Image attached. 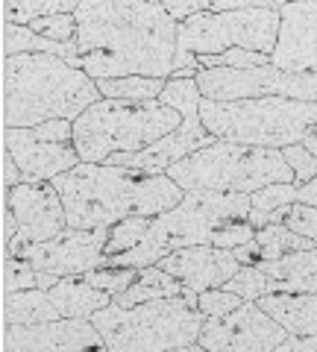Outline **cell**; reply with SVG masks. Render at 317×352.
Segmentation results:
<instances>
[{
	"instance_id": "1",
	"label": "cell",
	"mask_w": 317,
	"mask_h": 352,
	"mask_svg": "<svg viewBox=\"0 0 317 352\" xmlns=\"http://www.w3.org/2000/svg\"><path fill=\"white\" fill-rule=\"evenodd\" d=\"M74 15L76 53L94 82L173 76L179 24L156 0H80Z\"/></svg>"
},
{
	"instance_id": "2",
	"label": "cell",
	"mask_w": 317,
	"mask_h": 352,
	"mask_svg": "<svg viewBox=\"0 0 317 352\" xmlns=\"http://www.w3.org/2000/svg\"><path fill=\"white\" fill-rule=\"evenodd\" d=\"M50 182L74 229L115 226L127 217H156L179 206L185 197L168 173H144L121 164L80 162Z\"/></svg>"
},
{
	"instance_id": "3",
	"label": "cell",
	"mask_w": 317,
	"mask_h": 352,
	"mask_svg": "<svg viewBox=\"0 0 317 352\" xmlns=\"http://www.w3.org/2000/svg\"><path fill=\"white\" fill-rule=\"evenodd\" d=\"M103 100L85 71L71 68L62 56L21 53L3 59V126L32 129L47 120H76Z\"/></svg>"
},
{
	"instance_id": "4",
	"label": "cell",
	"mask_w": 317,
	"mask_h": 352,
	"mask_svg": "<svg viewBox=\"0 0 317 352\" xmlns=\"http://www.w3.org/2000/svg\"><path fill=\"white\" fill-rule=\"evenodd\" d=\"M253 212L250 194H223V191H185L182 203L168 208L150 220L147 235L133 250L106 256L103 267H150L165 256L182 247L212 244L215 229H221L235 220H247Z\"/></svg>"
},
{
	"instance_id": "5",
	"label": "cell",
	"mask_w": 317,
	"mask_h": 352,
	"mask_svg": "<svg viewBox=\"0 0 317 352\" xmlns=\"http://www.w3.org/2000/svg\"><path fill=\"white\" fill-rule=\"evenodd\" d=\"M94 326L103 335V346L112 352H165V349H200L197 338L206 314L197 308V294L159 296L138 305H118L115 300L100 308Z\"/></svg>"
},
{
	"instance_id": "6",
	"label": "cell",
	"mask_w": 317,
	"mask_h": 352,
	"mask_svg": "<svg viewBox=\"0 0 317 352\" xmlns=\"http://www.w3.org/2000/svg\"><path fill=\"white\" fill-rule=\"evenodd\" d=\"M206 132L217 141H232L247 147L285 150L303 144L317 132V103L288 100V97H256V100H200L197 106Z\"/></svg>"
},
{
	"instance_id": "7",
	"label": "cell",
	"mask_w": 317,
	"mask_h": 352,
	"mask_svg": "<svg viewBox=\"0 0 317 352\" xmlns=\"http://www.w3.org/2000/svg\"><path fill=\"white\" fill-rule=\"evenodd\" d=\"M182 124V115L159 100H97L74 120V147L83 162L103 164L115 153H141Z\"/></svg>"
},
{
	"instance_id": "8",
	"label": "cell",
	"mask_w": 317,
	"mask_h": 352,
	"mask_svg": "<svg viewBox=\"0 0 317 352\" xmlns=\"http://www.w3.org/2000/svg\"><path fill=\"white\" fill-rule=\"evenodd\" d=\"M168 176L182 191H223V194H253L273 182H294L282 150L273 147H247L232 141H215L177 162ZM297 185V182H294Z\"/></svg>"
},
{
	"instance_id": "9",
	"label": "cell",
	"mask_w": 317,
	"mask_h": 352,
	"mask_svg": "<svg viewBox=\"0 0 317 352\" xmlns=\"http://www.w3.org/2000/svg\"><path fill=\"white\" fill-rule=\"evenodd\" d=\"M279 36V9H250V12H200L182 21L177 30V53L221 56L241 47L270 56Z\"/></svg>"
},
{
	"instance_id": "10",
	"label": "cell",
	"mask_w": 317,
	"mask_h": 352,
	"mask_svg": "<svg viewBox=\"0 0 317 352\" xmlns=\"http://www.w3.org/2000/svg\"><path fill=\"white\" fill-rule=\"evenodd\" d=\"M197 88L206 100L232 103L256 100V97H288V100L317 103V74H291L273 65L261 68H200L194 76Z\"/></svg>"
},
{
	"instance_id": "11",
	"label": "cell",
	"mask_w": 317,
	"mask_h": 352,
	"mask_svg": "<svg viewBox=\"0 0 317 352\" xmlns=\"http://www.w3.org/2000/svg\"><path fill=\"white\" fill-rule=\"evenodd\" d=\"M288 338L256 300H244L223 317H206L197 346L209 352H276Z\"/></svg>"
},
{
	"instance_id": "12",
	"label": "cell",
	"mask_w": 317,
	"mask_h": 352,
	"mask_svg": "<svg viewBox=\"0 0 317 352\" xmlns=\"http://www.w3.org/2000/svg\"><path fill=\"white\" fill-rule=\"evenodd\" d=\"M109 235H112V226H100V229L65 226L59 235H53L47 241L21 247L15 252V258H24L36 270H47V273H56V276H83V273H89L94 267H103Z\"/></svg>"
},
{
	"instance_id": "13",
	"label": "cell",
	"mask_w": 317,
	"mask_h": 352,
	"mask_svg": "<svg viewBox=\"0 0 317 352\" xmlns=\"http://www.w3.org/2000/svg\"><path fill=\"white\" fill-rule=\"evenodd\" d=\"M6 203L18 217V232L6 247V252L12 256L21 247L47 241L68 226L62 197L53 188V182H21L6 194Z\"/></svg>"
},
{
	"instance_id": "14",
	"label": "cell",
	"mask_w": 317,
	"mask_h": 352,
	"mask_svg": "<svg viewBox=\"0 0 317 352\" xmlns=\"http://www.w3.org/2000/svg\"><path fill=\"white\" fill-rule=\"evenodd\" d=\"M6 352H68V349H106L103 335L91 317H62L36 326L9 323L3 329Z\"/></svg>"
},
{
	"instance_id": "15",
	"label": "cell",
	"mask_w": 317,
	"mask_h": 352,
	"mask_svg": "<svg viewBox=\"0 0 317 352\" xmlns=\"http://www.w3.org/2000/svg\"><path fill=\"white\" fill-rule=\"evenodd\" d=\"M270 65L291 74H317V0H294L279 9Z\"/></svg>"
},
{
	"instance_id": "16",
	"label": "cell",
	"mask_w": 317,
	"mask_h": 352,
	"mask_svg": "<svg viewBox=\"0 0 317 352\" xmlns=\"http://www.w3.org/2000/svg\"><path fill=\"white\" fill-rule=\"evenodd\" d=\"M162 270H168L173 279H179L185 288L200 294L209 288H223V285L244 267L232 250L215 247V244H197L182 247L159 261Z\"/></svg>"
},
{
	"instance_id": "17",
	"label": "cell",
	"mask_w": 317,
	"mask_h": 352,
	"mask_svg": "<svg viewBox=\"0 0 317 352\" xmlns=\"http://www.w3.org/2000/svg\"><path fill=\"white\" fill-rule=\"evenodd\" d=\"M3 147L6 153H12L15 164L24 173V182H50L53 176L71 170L83 162L74 144L41 141L32 135V129H21V126L3 132Z\"/></svg>"
},
{
	"instance_id": "18",
	"label": "cell",
	"mask_w": 317,
	"mask_h": 352,
	"mask_svg": "<svg viewBox=\"0 0 317 352\" xmlns=\"http://www.w3.org/2000/svg\"><path fill=\"white\" fill-rule=\"evenodd\" d=\"M291 338L317 335V294L273 291L256 300Z\"/></svg>"
},
{
	"instance_id": "19",
	"label": "cell",
	"mask_w": 317,
	"mask_h": 352,
	"mask_svg": "<svg viewBox=\"0 0 317 352\" xmlns=\"http://www.w3.org/2000/svg\"><path fill=\"white\" fill-rule=\"evenodd\" d=\"M47 296L62 311V317H94L112 302L115 294L94 288L91 282H85V276H62L53 288H47Z\"/></svg>"
},
{
	"instance_id": "20",
	"label": "cell",
	"mask_w": 317,
	"mask_h": 352,
	"mask_svg": "<svg viewBox=\"0 0 317 352\" xmlns=\"http://www.w3.org/2000/svg\"><path fill=\"white\" fill-rule=\"evenodd\" d=\"M270 279H276V291H305L317 294V247L314 250H297L282 258L256 261Z\"/></svg>"
},
{
	"instance_id": "21",
	"label": "cell",
	"mask_w": 317,
	"mask_h": 352,
	"mask_svg": "<svg viewBox=\"0 0 317 352\" xmlns=\"http://www.w3.org/2000/svg\"><path fill=\"white\" fill-rule=\"evenodd\" d=\"M47 320H62V311L50 302L45 288H30V291H12L3 294V323H21V326H36Z\"/></svg>"
},
{
	"instance_id": "22",
	"label": "cell",
	"mask_w": 317,
	"mask_h": 352,
	"mask_svg": "<svg viewBox=\"0 0 317 352\" xmlns=\"http://www.w3.org/2000/svg\"><path fill=\"white\" fill-rule=\"evenodd\" d=\"M188 288L179 282V279H173L168 270H162L159 264H150V267H141L138 270V279L129 285V288L124 294H115L112 300L118 305H138V302H147V300H159V296H179L185 294Z\"/></svg>"
},
{
	"instance_id": "23",
	"label": "cell",
	"mask_w": 317,
	"mask_h": 352,
	"mask_svg": "<svg viewBox=\"0 0 317 352\" xmlns=\"http://www.w3.org/2000/svg\"><path fill=\"white\" fill-rule=\"evenodd\" d=\"M247 223L256 226V229L267 226V223H285L291 232L317 241V206H309V203H288V206H279V208H273V212L261 214V217L247 220Z\"/></svg>"
},
{
	"instance_id": "24",
	"label": "cell",
	"mask_w": 317,
	"mask_h": 352,
	"mask_svg": "<svg viewBox=\"0 0 317 352\" xmlns=\"http://www.w3.org/2000/svg\"><path fill=\"white\" fill-rule=\"evenodd\" d=\"M80 3L74 0H6L3 3V24L30 27L32 21L47 15H74Z\"/></svg>"
},
{
	"instance_id": "25",
	"label": "cell",
	"mask_w": 317,
	"mask_h": 352,
	"mask_svg": "<svg viewBox=\"0 0 317 352\" xmlns=\"http://www.w3.org/2000/svg\"><path fill=\"white\" fill-rule=\"evenodd\" d=\"M168 80H150V76H124V80H97L103 100H133V103H147L159 100L165 91Z\"/></svg>"
},
{
	"instance_id": "26",
	"label": "cell",
	"mask_w": 317,
	"mask_h": 352,
	"mask_svg": "<svg viewBox=\"0 0 317 352\" xmlns=\"http://www.w3.org/2000/svg\"><path fill=\"white\" fill-rule=\"evenodd\" d=\"M62 276L56 273H47V270H36L30 261L24 258H15L6 252L3 258V294H12V291H30V288H53Z\"/></svg>"
},
{
	"instance_id": "27",
	"label": "cell",
	"mask_w": 317,
	"mask_h": 352,
	"mask_svg": "<svg viewBox=\"0 0 317 352\" xmlns=\"http://www.w3.org/2000/svg\"><path fill=\"white\" fill-rule=\"evenodd\" d=\"M223 288L232 291V294H241L244 300H259V296L276 291V279H270L265 270L256 267V264H244V267L238 270Z\"/></svg>"
},
{
	"instance_id": "28",
	"label": "cell",
	"mask_w": 317,
	"mask_h": 352,
	"mask_svg": "<svg viewBox=\"0 0 317 352\" xmlns=\"http://www.w3.org/2000/svg\"><path fill=\"white\" fill-rule=\"evenodd\" d=\"M297 188H300V185H294V182H273V185H267V188L253 191V194H250L253 212H250L247 220L267 214V212H273V208H279V206L297 203Z\"/></svg>"
},
{
	"instance_id": "29",
	"label": "cell",
	"mask_w": 317,
	"mask_h": 352,
	"mask_svg": "<svg viewBox=\"0 0 317 352\" xmlns=\"http://www.w3.org/2000/svg\"><path fill=\"white\" fill-rule=\"evenodd\" d=\"M150 220L153 217H127V220H121V223H115L112 235H109V244H106V256H118V252L133 250L138 241L147 235Z\"/></svg>"
},
{
	"instance_id": "30",
	"label": "cell",
	"mask_w": 317,
	"mask_h": 352,
	"mask_svg": "<svg viewBox=\"0 0 317 352\" xmlns=\"http://www.w3.org/2000/svg\"><path fill=\"white\" fill-rule=\"evenodd\" d=\"M241 302H244L241 294H232L226 288H209V291L197 294V308H200L206 317H223L229 311H235Z\"/></svg>"
},
{
	"instance_id": "31",
	"label": "cell",
	"mask_w": 317,
	"mask_h": 352,
	"mask_svg": "<svg viewBox=\"0 0 317 352\" xmlns=\"http://www.w3.org/2000/svg\"><path fill=\"white\" fill-rule=\"evenodd\" d=\"M32 32L45 36L50 41H59V44H68L76 38V15H47V18H39L30 24Z\"/></svg>"
},
{
	"instance_id": "32",
	"label": "cell",
	"mask_w": 317,
	"mask_h": 352,
	"mask_svg": "<svg viewBox=\"0 0 317 352\" xmlns=\"http://www.w3.org/2000/svg\"><path fill=\"white\" fill-rule=\"evenodd\" d=\"M282 156H285L288 168L294 170V182L297 185H305L309 179H314L317 176V156H311L309 150H305L303 144H291L282 150Z\"/></svg>"
},
{
	"instance_id": "33",
	"label": "cell",
	"mask_w": 317,
	"mask_h": 352,
	"mask_svg": "<svg viewBox=\"0 0 317 352\" xmlns=\"http://www.w3.org/2000/svg\"><path fill=\"white\" fill-rule=\"evenodd\" d=\"M253 238H256V226H250L247 220H235V223H226L221 229H215L212 244L223 247V250H235V247L250 244Z\"/></svg>"
},
{
	"instance_id": "34",
	"label": "cell",
	"mask_w": 317,
	"mask_h": 352,
	"mask_svg": "<svg viewBox=\"0 0 317 352\" xmlns=\"http://www.w3.org/2000/svg\"><path fill=\"white\" fill-rule=\"evenodd\" d=\"M165 12L177 21V24H182V21H188L194 15H200L203 9H209V3L206 0H165Z\"/></svg>"
},
{
	"instance_id": "35",
	"label": "cell",
	"mask_w": 317,
	"mask_h": 352,
	"mask_svg": "<svg viewBox=\"0 0 317 352\" xmlns=\"http://www.w3.org/2000/svg\"><path fill=\"white\" fill-rule=\"evenodd\" d=\"M21 182H24V173H21V168L15 164L12 153H3V194H9Z\"/></svg>"
},
{
	"instance_id": "36",
	"label": "cell",
	"mask_w": 317,
	"mask_h": 352,
	"mask_svg": "<svg viewBox=\"0 0 317 352\" xmlns=\"http://www.w3.org/2000/svg\"><path fill=\"white\" fill-rule=\"evenodd\" d=\"M276 352H317V335H305V338H285L279 344Z\"/></svg>"
},
{
	"instance_id": "37",
	"label": "cell",
	"mask_w": 317,
	"mask_h": 352,
	"mask_svg": "<svg viewBox=\"0 0 317 352\" xmlns=\"http://www.w3.org/2000/svg\"><path fill=\"white\" fill-rule=\"evenodd\" d=\"M15 232H18V217L12 212V206L3 203V244L6 247H9V241L15 238Z\"/></svg>"
},
{
	"instance_id": "38",
	"label": "cell",
	"mask_w": 317,
	"mask_h": 352,
	"mask_svg": "<svg viewBox=\"0 0 317 352\" xmlns=\"http://www.w3.org/2000/svg\"><path fill=\"white\" fill-rule=\"evenodd\" d=\"M297 203H309V206H317V176L297 188Z\"/></svg>"
},
{
	"instance_id": "39",
	"label": "cell",
	"mask_w": 317,
	"mask_h": 352,
	"mask_svg": "<svg viewBox=\"0 0 317 352\" xmlns=\"http://www.w3.org/2000/svg\"><path fill=\"white\" fill-rule=\"evenodd\" d=\"M303 147H305V150H309V153H311V156H317V132H311V135H309V138H305V141H303Z\"/></svg>"
}]
</instances>
